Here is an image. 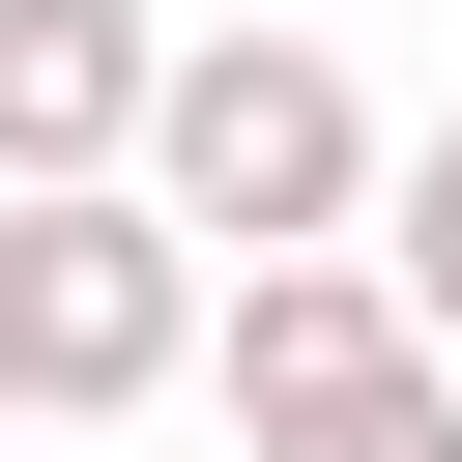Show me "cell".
<instances>
[{
    "label": "cell",
    "mask_w": 462,
    "mask_h": 462,
    "mask_svg": "<svg viewBox=\"0 0 462 462\" xmlns=\"http://www.w3.org/2000/svg\"><path fill=\"white\" fill-rule=\"evenodd\" d=\"M116 173L173 202V260H318V231L375 202V87H346L318 29H173Z\"/></svg>",
    "instance_id": "1"
},
{
    "label": "cell",
    "mask_w": 462,
    "mask_h": 462,
    "mask_svg": "<svg viewBox=\"0 0 462 462\" xmlns=\"http://www.w3.org/2000/svg\"><path fill=\"white\" fill-rule=\"evenodd\" d=\"M173 375H202V260H173V202H144V173L0 202V433H116V404H173Z\"/></svg>",
    "instance_id": "2"
},
{
    "label": "cell",
    "mask_w": 462,
    "mask_h": 462,
    "mask_svg": "<svg viewBox=\"0 0 462 462\" xmlns=\"http://www.w3.org/2000/svg\"><path fill=\"white\" fill-rule=\"evenodd\" d=\"M202 346H231V462H462V346H404V289L346 231L202 260Z\"/></svg>",
    "instance_id": "3"
},
{
    "label": "cell",
    "mask_w": 462,
    "mask_h": 462,
    "mask_svg": "<svg viewBox=\"0 0 462 462\" xmlns=\"http://www.w3.org/2000/svg\"><path fill=\"white\" fill-rule=\"evenodd\" d=\"M144 0H0V202H58V173H116L144 144Z\"/></svg>",
    "instance_id": "4"
},
{
    "label": "cell",
    "mask_w": 462,
    "mask_h": 462,
    "mask_svg": "<svg viewBox=\"0 0 462 462\" xmlns=\"http://www.w3.org/2000/svg\"><path fill=\"white\" fill-rule=\"evenodd\" d=\"M346 260L404 289V346H462V116H433V144H375V202H346Z\"/></svg>",
    "instance_id": "5"
},
{
    "label": "cell",
    "mask_w": 462,
    "mask_h": 462,
    "mask_svg": "<svg viewBox=\"0 0 462 462\" xmlns=\"http://www.w3.org/2000/svg\"><path fill=\"white\" fill-rule=\"evenodd\" d=\"M0 462H29V433H0Z\"/></svg>",
    "instance_id": "6"
}]
</instances>
